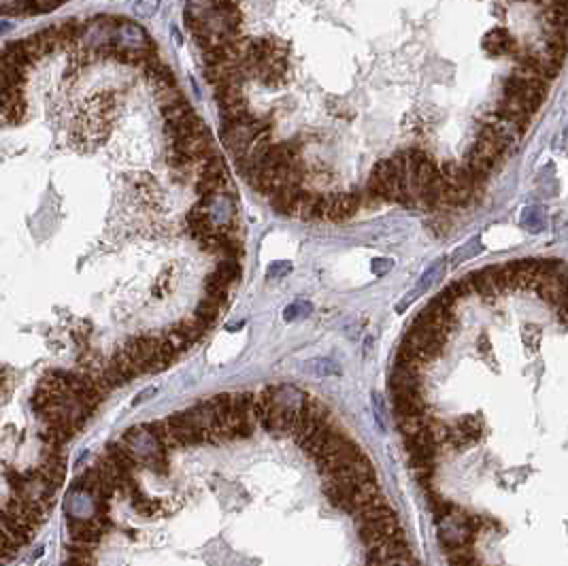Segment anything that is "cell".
<instances>
[{
  "instance_id": "obj_5",
  "label": "cell",
  "mask_w": 568,
  "mask_h": 566,
  "mask_svg": "<svg viewBox=\"0 0 568 566\" xmlns=\"http://www.w3.org/2000/svg\"><path fill=\"white\" fill-rule=\"evenodd\" d=\"M205 128H207V126L203 124V119H200V117L192 111V113H187V115L175 119V122H164V137L169 139L171 145H173V143L183 141V139H187V137H192V135H198V132H203Z\"/></svg>"
},
{
  "instance_id": "obj_16",
  "label": "cell",
  "mask_w": 568,
  "mask_h": 566,
  "mask_svg": "<svg viewBox=\"0 0 568 566\" xmlns=\"http://www.w3.org/2000/svg\"><path fill=\"white\" fill-rule=\"evenodd\" d=\"M447 560H449V566H483L473 549V545H466V547H460V549H453L447 553Z\"/></svg>"
},
{
  "instance_id": "obj_20",
  "label": "cell",
  "mask_w": 568,
  "mask_h": 566,
  "mask_svg": "<svg viewBox=\"0 0 568 566\" xmlns=\"http://www.w3.org/2000/svg\"><path fill=\"white\" fill-rule=\"evenodd\" d=\"M473 190L471 188H460V190H451L445 188L441 194V205H449V207H462L471 201Z\"/></svg>"
},
{
  "instance_id": "obj_13",
  "label": "cell",
  "mask_w": 568,
  "mask_h": 566,
  "mask_svg": "<svg viewBox=\"0 0 568 566\" xmlns=\"http://www.w3.org/2000/svg\"><path fill=\"white\" fill-rule=\"evenodd\" d=\"M303 188H281L271 196V205L281 215H296V205Z\"/></svg>"
},
{
  "instance_id": "obj_29",
  "label": "cell",
  "mask_w": 568,
  "mask_h": 566,
  "mask_svg": "<svg viewBox=\"0 0 568 566\" xmlns=\"http://www.w3.org/2000/svg\"><path fill=\"white\" fill-rule=\"evenodd\" d=\"M390 269H392V260H375L373 262V271L377 275H385V271H390Z\"/></svg>"
},
{
  "instance_id": "obj_3",
  "label": "cell",
  "mask_w": 568,
  "mask_h": 566,
  "mask_svg": "<svg viewBox=\"0 0 568 566\" xmlns=\"http://www.w3.org/2000/svg\"><path fill=\"white\" fill-rule=\"evenodd\" d=\"M66 528H69V537L73 539V543L79 545H96L100 539L107 535V530L100 526L94 517L92 519H83V517H71L66 522Z\"/></svg>"
},
{
  "instance_id": "obj_31",
  "label": "cell",
  "mask_w": 568,
  "mask_h": 566,
  "mask_svg": "<svg viewBox=\"0 0 568 566\" xmlns=\"http://www.w3.org/2000/svg\"><path fill=\"white\" fill-rule=\"evenodd\" d=\"M566 135H568V130H566Z\"/></svg>"
},
{
  "instance_id": "obj_25",
  "label": "cell",
  "mask_w": 568,
  "mask_h": 566,
  "mask_svg": "<svg viewBox=\"0 0 568 566\" xmlns=\"http://www.w3.org/2000/svg\"><path fill=\"white\" fill-rule=\"evenodd\" d=\"M447 292L456 298V301H460V298H466V296L475 294V292H473V285H471V281H469V277H462V279L451 281L449 288H447Z\"/></svg>"
},
{
  "instance_id": "obj_26",
  "label": "cell",
  "mask_w": 568,
  "mask_h": 566,
  "mask_svg": "<svg viewBox=\"0 0 568 566\" xmlns=\"http://www.w3.org/2000/svg\"><path fill=\"white\" fill-rule=\"evenodd\" d=\"M156 98H158L160 107H166V105H171V103L179 101V98H185V96H183L179 85H173V88H164V90L156 92Z\"/></svg>"
},
{
  "instance_id": "obj_30",
  "label": "cell",
  "mask_w": 568,
  "mask_h": 566,
  "mask_svg": "<svg viewBox=\"0 0 568 566\" xmlns=\"http://www.w3.org/2000/svg\"><path fill=\"white\" fill-rule=\"evenodd\" d=\"M9 28V24H0V30H7Z\"/></svg>"
},
{
  "instance_id": "obj_8",
  "label": "cell",
  "mask_w": 568,
  "mask_h": 566,
  "mask_svg": "<svg viewBox=\"0 0 568 566\" xmlns=\"http://www.w3.org/2000/svg\"><path fill=\"white\" fill-rule=\"evenodd\" d=\"M396 417H413L426 413V403L421 394H390Z\"/></svg>"
},
{
  "instance_id": "obj_1",
  "label": "cell",
  "mask_w": 568,
  "mask_h": 566,
  "mask_svg": "<svg viewBox=\"0 0 568 566\" xmlns=\"http://www.w3.org/2000/svg\"><path fill=\"white\" fill-rule=\"evenodd\" d=\"M547 88H549V83H543V81L524 83L513 77H507L503 81V98H511V101L519 103L530 115H534L545 101Z\"/></svg>"
},
{
  "instance_id": "obj_24",
  "label": "cell",
  "mask_w": 568,
  "mask_h": 566,
  "mask_svg": "<svg viewBox=\"0 0 568 566\" xmlns=\"http://www.w3.org/2000/svg\"><path fill=\"white\" fill-rule=\"evenodd\" d=\"M521 339H524L526 351L532 356L534 351L539 349V343H541V328H534L530 324L521 326Z\"/></svg>"
},
{
  "instance_id": "obj_2",
  "label": "cell",
  "mask_w": 568,
  "mask_h": 566,
  "mask_svg": "<svg viewBox=\"0 0 568 566\" xmlns=\"http://www.w3.org/2000/svg\"><path fill=\"white\" fill-rule=\"evenodd\" d=\"M166 424L171 428V435L175 437L179 447H196V445H205L209 443L205 432L200 430L192 417L187 415V411H177L171 417H166Z\"/></svg>"
},
{
  "instance_id": "obj_15",
  "label": "cell",
  "mask_w": 568,
  "mask_h": 566,
  "mask_svg": "<svg viewBox=\"0 0 568 566\" xmlns=\"http://www.w3.org/2000/svg\"><path fill=\"white\" fill-rule=\"evenodd\" d=\"M222 281H226L228 285L235 283L241 277V262L232 260V258H222V262L217 264V269L213 271Z\"/></svg>"
},
{
  "instance_id": "obj_14",
  "label": "cell",
  "mask_w": 568,
  "mask_h": 566,
  "mask_svg": "<svg viewBox=\"0 0 568 566\" xmlns=\"http://www.w3.org/2000/svg\"><path fill=\"white\" fill-rule=\"evenodd\" d=\"M145 428H147L149 435H151L166 451H171V449H177V447H179L177 441H175V437L171 435V428H169V424H166V419L149 422V424H145Z\"/></svg>"
},
{
  "instance_id": "obj_22",
  "label": "cell",
  "mask_w": 568,
  "mask_h": 566,
  "mask_svg": "<svg viewBox=\"0 0 568 566\" xmlns=\"http://www.w3.org/2000/svg\"><path fill=\"white\" fill-rule=\"evenodd\" d=\"M160 113L164 117V122H175L187 113H192V105L185 101V98H179V101L171 103V105H166V107H160Z\"/></svg>"
},
{
  "instance_id": "obj_19",
  "label": "cell",
  "mask_w": 568,
  "mask_h": 566,
  "mask_svg": "<svg viewBox=\"0 0 568 566\" xmlns=\"http://www.w3.org/2000/svg\"><path fill=\"white\" fill-rule=\"evenodd\" d=\"M128 498H130L132 509H135L137 513H141V515H145V517H151V515L156 513V503H153V498H149L141 488H137Z\"/></svg>"
},
{
  "instance_id": "obj_18",
  "label": "cell",
  "mask_w": 568,
  "mask_h": 566,
  "mask_svg": "<svg viewBox=\"0 0 568 566\" xmlns=\"http://www.w3.org/2000/svg\"><path fill=\"white\" fill-rule=\"evenodd\" d=\"M398 419V430L403 432L405 439L417 437L419 432L428 426V417L426 415H413V417H396Z\"/></svg>"
},
{
  "instance_id": "obj_4",
  "label": "cell",
  "mask_w": 568,
  "mask_h": 566,
  "mask_svg": "<svg viewBox=\"0 0 568 566\" xmlns=\"http://www.w3.org/2000/svg\"><path fill=\"white\" fill-rule=\"evenodd\" d=\"M390 394H421V373L394 364L387 379Z\"/></svg>"
},
{
  "instance_id": "obj_10",
  "label": "cell",
  "mask_w": 568,
  "mask_h": 566,
  "mask_svg": "<svg viewBox=\"0 0 568 566\" xmlns=\"http://www.w3.org/2000/svg\"><path fill=\"white\" fill-rule=\"evenodd\" d=\"M145 77H147V81L153 85V90L156 92H160V90H164V88H173V85H177V79H175V73L169 69V66H166L164 62H151L149 66H145Z\"/></svg>"
},
{
  "instance_id": "obj_21",
  "label": "cell",
  "mask_w": 568,
  "mask_h": 566,
  "mask_svg": "<svg viewBox=\"0 0 568 566\" xmlns=\"http://www.w3.org/2000/svg\"><path fill=\"white\" fill-rule=\"evenodd\" d=\"M173 328L179 332V335H181V337H183V339H185L190 345H194V343H196L200 337L205 335V330H203V328H200V326L194 322V317H190V319H181V322H177Z\"/></svg>"
},
{
  "instance_id": "obj_6",
  "label": "cell",
  "mask_w": 568,
  "mask_h": 566,
  "mask_svg": "<svg viewBox=\"0 0 568 566\" xmlns=\"http://www.w3.org/2000/svg\"><path fill=\"white\" fill-rule=\"evenodd\" d=\"M496 115H498L500 119H505L507 124L515 126L519 135H524V132L530 128V122H532V119H530L532 115H530L519 103L511 101V98H500V103H498V107H496Z\"/></svg>"
},
{
  "instance_id": "obj_11",
  "label": "cell",
  "mask_w": 568,
  "mask_h": 566,
  "mask_svg": "<svg viewBox=\"0 0 568 566\" xmlns=\"http://www.w3.org/2000/svg\"><path fill=\"white\" fill-rule=\"evenodd\" d=\"M224 307H226L224 303L213 301V298H207V296H205L203 301L198 303L196 311H194V322L207 332L209 328H213V324H215V319L219 317V313H222Z\"/></svg>"
},
{
  "instance_id": "obj_9",
  "label": "cell",
  "mask_w": 568,
  "mask_h": 566,
  "mask_svg": "<svg viewBox=\"0 0 568 566\" xmlns=\"http://www.w3.org/2000/svg\"><path fill=\"white\" fill-rule=\"evenodd\" d=\"M362 209L360 205V194L358 192H347V194H334V211H332V222H341L353 217Z\"/></svg>"
},
{
  "instance_id": "obj_17",
  "label": "cell",
  "mask_w": 568,
  "mask_h": 566,
  "mask_svg": "<svg viewBox=\"0 0 568 566\" xmlns=\"http://www.w3.org/2000/svg\"><path fill=\"white\" fill-rule=\"evenodd\" d=\"M469 153H473L475 158H479V160H485V162H490L492 166H496L498 164V160H500V153L490 141H485V139H481V137H477L475 139V143H473V147H471V151Z\"/></svg>"
},
{
  "instance_id": "obj_12",
  "label": "cell",
  "mask_w": 568,
  "mask_h": 566,
  "mask_svg": "<svg viewBox=\"0 0 568 566\" xmlns=\"http://www.w3.org/2000/svg\"><path fill=\"white\" fill-rule=\"evenodd\" d=\"M451 428L456 435L466 439L471 445H475L483 437V422L479 415H462V417H458V422Z\"/></svg>"
},
{
  "instance_id": "obj_23",
  "label": "cell",
  "mask_w": 568,
  "mask_h": 566,
  "mask_svg": "<svg viewBox=\"0 0 568 566\" xmlns=\"http://www.w3.org/2000/svg\"><path fill=\"white\" fill-rule=\"evenodd\" d=\"M311 371L317 377H328V375H341V364L334 362L330 358H319L315 362H311Z\"/></svg>"
},
{
  "instance_id": "obj_7",
  "label": "cell",
  "mask_w": 568,
  "mask_h": 566,
  "mask_svg": "<svg viewBox=\"0 0 568 566\" xmlns=\"http://www.w3.org/2000/svg\"><path fill=\"white\" fill-rule=\"evenodd\" d=\"M481 45L490 56H513L517 51V41L513 39V35H509V32L503 28L490 30L483 37Z\"/></svg>"
},
{
  "instance_id": "obj_27",
  "label": "cell",
  "mask_w": 568,
  "mask_h": 566,
  "mask_svg": "<svg viewBox=\"0 0 568 566\" xmlns=\"http://www.w3.org/2000/svg\"><path fill=\"white\" fill-rule=\"evenodd\" d=\"M309 313H311V305H309V303H294V305H290V307L285 309L283 317H285L287 322H292V319H298V317H305V315H309Z\"/></svg>"
},
{
  "instance_id": "obj_28",
  "label": "cell",
  "mask_w": 568,
  "mask_h": 566,
  "mask_svg": "<svg viewBox=\"0 0 568 566\" xmlns=\"http://www.w3.org/2000/svg\"><path fill=\"white\" fill-rule=\"evenodd\" d=\"M477 347H479V351H481V353L485 351V360H487V364L492 366V369H496V362H494V351H492L490 339H487V337H479V341H477Z\"/></svg>"
}]
</instances>
